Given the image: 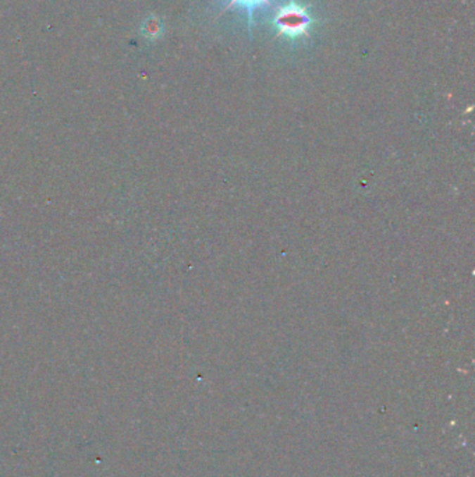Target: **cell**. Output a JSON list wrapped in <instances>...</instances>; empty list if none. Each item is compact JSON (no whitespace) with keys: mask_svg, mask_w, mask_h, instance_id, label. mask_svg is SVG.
<instances>
[{"mask_svg":"<svg viewBox=\"0 0 475 477\" xmlns=\"http://www.w3.org/2000/svg\"><path fill=\"white\" fill-rule=\"evenodd\" d=\"M271 4V0H229L223 11H229L230 8L239 7L243 8L247 13L248 18V31H253V24H254V14L257 10L267 7Z\"/></svg>","mask_w":475,"mask_h":477,"instance_id":"cell-2","label":"cell"},{"mask_svg":"<svg viewBox=\"0 0 475 477\" xmlns=\"http://www.w3.org/2000/svg\"><path fill=\"white\" fill-rule=\"evenodd\" d=\"M273 24L276 25L279 35H284L289 39H298L308 35V31L314 24V18L305 11L304 7L291 1L283 8L277 10Z\"/></svg>","mask_w":475,"mask_h":477,"instance_id":"cell-1","label":"cell"}]
</instances>
